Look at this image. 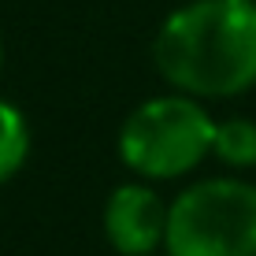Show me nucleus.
<instances>
[{
	"label": "nucleus",
	"instance_id": "nucleus-1",
	"mask_svg": "<svg viewBox=\"0 0 256 256\" xmlns=\"http://www.w3.org/2000/svg\"><path fill=\"white\" fill-rule=\"evenodd\" d=\"M152 64L174 93L226 100L256 86V0H190L156 30Z\"/></svg>",
	"mask_w": 256,
	"mask_h": 256
},
{
	"label": "nucleus",
	"instance_id": "nucleus-2",
	"mask_svg": "<svg viewBox=\"0 0 256 256\" xmlns=\"http://www.w3.org/2000/svg\"><path fill=\"white\" fill-rule=\"evenodd\" d=\"M216 119L197 96L164 93L141 100L119 126V160L141 178H182L212 156Z\"/></svg>",
	"mask_w": 256,
	"mask_h": 256
},
{
	"label": "nucleus",
	"instance_id": "nucleus-3",
	"mask_svg": "<svg viewBox=\"0 0 256 256\" xmlns=\"http://www.w3.org/2000/svg\"><path fill=\"white\" fill-rule=\"evenodd\" d=\"M167 256H256V182L216 174L167 204Z\"/></svg>",
	"mask_w": 256,
	"mask_h": 256
},
{
	"label": "nucleus",
	"instance_id": "nucleus-4",
	"mask_svg": "<svg viewBox=\"0 0 256 256\" xmlns=\"http://www.w3.org/2000/svg\"><path fill=\"white\" fill-rule=\"evenodd\" d=\"M100 226L119 256H152L164 245L167 204L145 182H122L104 200Z\"/></svg>",
	"mask_w": 256,
	"mask_h": 256
},
{
	"label": "nucleus",
	"instance_id": "nucleus-5",
	"mask_svg": "<svg viewBox=\"0 0 256 256\" xmlns=\"http://www.w3.org/2000/svg\"><path fill=\"white\" fill-rule=\"evenodd\" d=\"M212 156L234 171L256 167V122L245 116L216 119V138H212Z\"/></svg>",
	"mask_w": 256,
	"mask_h": 256
},
{
	"label": "nucleus",
	"instance_id": "nucleus-6",
	"mask_svg": "<svg viewBox=\"0 0 256 256\" xmlns=\"http://www.w3.org/2000/svg\"><path fill=\"white\" fill-rule=\"evenodd\" d=\"M26 156H30V126H26V116L12 100L0 96V186L12 182L22 171Z\"/></svg>",
	"mask_w": 256,
	"mask_h": 256
},
{
	"label": "nucleus",
	"instance_id": "nucleus-7",
	"mask_svg": "<svg viewBox=\"0 0 256 256\" xmlns=\"http://www.w3.org/2000/svg\"><path fill=\"white\" fill-rule=\"evenodd\" d=\"M0 70H4V41H0Z\"/></svg>",
	"mask_w": 256,
	"mask_h": 256
}]
</instances>
